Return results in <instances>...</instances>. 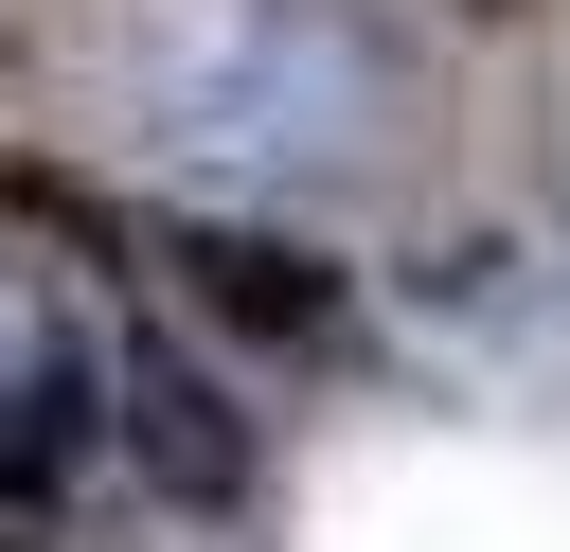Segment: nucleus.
<instances>
[{"mask_svg": "<svg viewBox=\"0 0 570 552\" xmlns=\"http://www.w3.org/2000/svg\"><path fill=\"white\" fill-rule=\"evenodd\" d=\"M142 71H160V142L232 160V178H356L428 125L410 36L374 0H196V18H160Z\"/></svg>", "mask_w": 570, "mask_h": 552, "instance_id": "nucleus-1", "label": "nucleus"}, {"mask_svg": "<svg viewBox=\"0 0 570 552\" xmlns=\"http://www.w3.org/2000/svg\"><path fill=\"white\" fill-rule=\"evenodd\" d=\"M107 410H125V356L89 338L71 267L0 231V499H53V481L89 463V427H107Z\"/></svg>", "mask_w": 570, "mask_h": 552, "instance_id": "nucleus-2", "label": "nucleus"}, {"mask_svg": "<svg viewBox=\"0 0 570 552\" xmlns=\"http://www.w3.org/2000/svg\"><path fill=\"white\" fill-rule=\"evenodd\" d=\"M160 267H178V303H196V321H232L249 356H338V338H356V285H338L303 231L196 214V231H160Z\"/></svg>", "mask_w": 570, "mask_h": 552, "instance_id": "nucleus-3", "label": "nucleus"}, {"mask_svg": "<svg viewBox=\"0 0 570 552\" xmlns=\"http://www.w3.org/2000/svg\"><path fill=\"white\" fill-rule=\"evenodd\" d=\"M125 445L178 481V499H249V427L214 410V374L196 356H160V338H125Z\"/></svg>", "mask_w": 570, "mask_h": 552, "instance_id": "nucleus-4", "label": "nucleus"}, {"mask_svg": "<svg viewBox=\"0 0 570 552\" xmlns=\"http://www.w3.org/2000/svg\"><path fill=\"white\" fill-rule=\"evenodd\" d=\"M463 18H534V0H463Z\"/></svg>", "mask_w": 570, "mask_h": 552, "instance_id": "nucleus-5", "label": "nucleus"}]
</instances>
